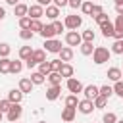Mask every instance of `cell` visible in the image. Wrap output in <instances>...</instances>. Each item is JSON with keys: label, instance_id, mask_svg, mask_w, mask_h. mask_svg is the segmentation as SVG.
Segmentation results:
<instances>
[{"label": "cell", "instance_id": "d6986e66", "mask_svg": "<svg viewBox=\"0 0 123 123\" xmlns=\"http://www.w3.org/2000/svg\"><path fill=\"white\" fill-rule=\"evenodd\" d=\"M27 13H29V6H27V4H23V2H19V4L13 8V15H17L19 19H21V17H25Z\"/></svg>", "mask_w": 123, "mask_h": 123}, {"label": "cell", "instance_id": "91938a15", "mask_svg": "<svg viewBox=\"0 0 123 123\" xmlns=\"http://www.w3.org/2000/svg\"><path fill=\"white\" fill-rule=\"evenodd\" d=\"M38 123H46V121H38Z\"/></svg>", "mask_w": 123, "mask_h": 123}, {"label": "cell", "instance_id": "f6af8a7d", "mask_svg": "<svg viewBox=\"0 0 123 123\" xmlns=\"http://www.w3.org/2000/svg\"><path fill=\"white\" fill-rule=\"evenodd\" d=\"M113 27H115V31H123V15H117V17H115Z\"/></svg>", "mask_w": 123, "mask_h": 123}, {"label": "cell", "instance_id": "7c38bea8", "mask_svg": "<svg viewBox=\"0 0 123 123\" xmlns=\"http://www.w3.org/2000/svg\"><path fill=\"white\" fill-rule=\"evenodd\" d=\"M58 56H60V60H62L63 63H69V62L73 60V48H71V46H63Z\"/></svg>", "mask_w": 123, "mask_h": 123}, {"label": "cell", "instance_id": "2e32d148", "mask_svg": "<svg viewBox=\"0 0 123 123\" xmlns=\"http://www.w3.org/2000/svg\"><path fill=\"white\" fill-rule=\"evenodd\" d=\"M33 86H35V85H33V81H31L29 77H23V79H19V86H17V88H19L23 94L31 92V90H33Z\"/></svg>", "mask_w": 123, "mask_h": 123}, {"label": "cell", "instance_id": "5bb4252c", "mask_svg": "<svg viewBox=\"0 0 123 123\" xmlns=\"http://www.w3.org/2000/svg\"><path fill=\"white\" fill-rule=\"evenodd\" d=\"M44 15H46L48 19L56 21V19L60 17V8H58V6H54V4H50L48 8H44Z\"/></svg>", "mask_w": 123, "mask_h": 123}, {"label": "cell", "instance_id": "bcb514c9", "mask_svg": "<svg viewBox=\"0 0 123 123\" xmlns=\"http://www.w3.org/2000/svg\"><path fill=\"white\" fill-rule=\"evenodd\" d=\"M100 13H104V8H102L100 4H94V8H92V15H90V17H96V15H100Z\"/></svg>", "mask_w": 123, "mask_h": 123}, {"label": "cell", "instance_id": "b9f144b4", "mask_svg": "<svg viewBox=\"0 0 123 123\" xmlns=\"http://www.w3.org/2000/svg\"><path fill=\"white\" fill-rule=\"evenodd\" d=\"M113 94H117L119 98H123V81L113 83Z\"/></svg>", "mask_w": 123, "mask_h": 123}, {"label": "cell", "instance_id": "836d02e7", "mask_svg": "<svg viewBox=\"0 0 123 123\" xmlns=\"http://www.w3.org/2000/svg\"><path fill=\"white\" fill-rule=\"evenodd\" d=\"M10 52H12V46L8 42H0V58H10Z\"/></svg>", "mask_w": 123, "mask_h": 123}, {"label": "cell", "instance_id": "30bf717a", "mask_svg": "<svg viewBox=\"0 0 123 123\" xmlns=\"http://www.w3.org/2000/svg\"><path fill=\"white\" fill-rule=\"evenodd\" d=\"M75 115H77V108H67L65 106L62 110V121H65V123H73Z\"/></svg>", "mask_w": 123, "mask_h": 123}, {"label": "cell", "instance_id": "681fc988", "mask_svg": "<svg viewBox=\"0 0 123 123\" xmlns=\"http://www.w3.org/2000/svg\"><path fill=\"white\" fill-rule=\"evenodd\" d=\"M35 65H37V62H35V60H33V58H29V60H27V62H25V67H29V69H33V67H35Z\"/></svg>", "mask_w": 123, "mask_h": 123}, {"label": "cell", "instance_id": "60d3db41", "mask_svg": "<svg viewBox=\"0 0 123 123\" xmlns=\"http://www.w3.org/2000/svg\"><path fill=\"white\" fill-rule=\"evenodd\" d=\"M10 108H12V102H10L8 98L0 100V111H2V113H8V111H10Z\"/></svg>", "mask_w": 123, "mask_h": 123}, {"label": "cell", "instance_id": "6da1fadb", "mask_svg": "<svg viewBox=\"0 0 123 123\" xmlns=\"http://www.w3.org/2000/svg\"><path fill=\"white\" fill-rule=\"evenodd\" d=\"M110 58H111V50L106 48V46H96L94 52H92V62L96 65H102V63L110 62Z\"/></svg>", "mask_w": 123, "mask_h": 123}, {"label": "cell", "instance_id": "db71d44e", "mask_svg": "<svg viewBox=\"0 0 123 123\" xmlns=\"http://www.w3.org/2000/svg\"><path fill=\"white\" fill-rule=\"evenodd\" d=\"M4 17H6V8H4V6H0V21H2Z\"/></svg>", "mask_w": 123, "mask_h": 123}, {"label": "cell", "instance_id": "d6a6232c", "mask_svg": "<svg viewBox=\"0 0 123 123\" xmlns=\"http://www.w3.org/2000/svg\"><path fill=\"white\" fill-rule=\"evenodd\" d=\"M119 119H117V115L113 113V111H106L104 113V117H102V123H117Z\"/></svg>", "mask_w": 123, "mask_h": 123}, {"label": "cell", "instance_id": "3957f363", "mask_svg": "<svg viewBox=\"0 0 123 123\" xmlns=\"http://www.w3.org/2000/svg\"><path fill=\"white\" fill-rule=\"evenodd\" d=\"M23 115V108H21V104H12V108H10V111L6 113V119L10 121V123H17V119Z\"/></svg>", "mask_w": 123, "mask_h": 123}, {"label": "cell", "instance_id": "8992f818", "mask_svg": "<svg viewBox=\"0 0 123 123\" xmlns=\"http://www.w3.org/2000/svg\"><path fill=\"white\" fill-rule=\"evenodd\" d=\"M65 86H67V90L71 92V94H79V92H83V83L79 81V79H75V77H71V79H67V83H65Z\"/></svg>", "mask_w": 123, "mask_h": 123}, {"label": "cell", "instance_id": "9a60e30c", "mask_svg": "<svg viewBox=\"0 0 123 123\" xmlns=\"http://www.w3.org/2000/svg\"><path fill=\"white\" fill-rule=\"evenodd\" d=\"M100 31H102V37H104V38H113L115 27H113V23H111V21H108V23H104V25L100 27Z\"/></svg>", "mask_w": 123, "mask_h": 123}, {"label": "cell", "instance_id": "ba28073f", "mask_svg": "<svg viewBox=\"0 0 123 123\" xmlns=\"http://www.w3.org/2000/svg\"><path fill=\"white\" fill-rule=\"evenodd\" d=\"M83 94H85L86 100H94L96 96H100V86H96V85H86V86L83 88Z\"/></svg>", "mask_w": 123, "mask_h": 123}, {"label": "cell", "instance_id": "ac0fdd59", "mask_svg": "<svg viewBox=\"0 0 123 123\" xmlns=\"http://www.w3.org/2000/svg\"><path fill=\"white\" fill-rule=\"evenodd\" d=\"M63 79H71L73 77V73H75V69H73V65L71 63H62V69L58 71Z\"/></svg>", "mask_w": 123, "mask_h": 123}, {"label": "cell", "instance_id": "f546056e", "mask_svg": "<svg viewBox=\"0 0 123 123\" xmlns=\"http://www.w3.org/2000/svg\"><path fill=\"white\" fill-rule=\"evenodd\" d=\"M65 106H67V108H77V106H79V98H77V94H69V96H65Z\"/></svg>", "mask_w": 123, "mask_h": 123}, {"label": "cell", "instance_id": "e575fe53", "mask_svg": "<svg viewBox=\"0 0 123 123\" xmlns=\"http://www.w3.org/2000/svg\"><path fill=\"white\" fill-rule=\"evenodd\" d=\"M42 27H44V23H42L40 19H33V21H31V31H33V33H38V35H40Z\"/></svg>", "mask_w": 123, "mask_h": 123}, {"label": "cell", "instance_id": "83f0119b", "mask_svg": "<svg viewBox=\"0 0 123 123\" xmlns=\"http://www.w3.org/2000/svg\"><path fill=\"white\" fill-rule=\"evenodd\" d=\"M10 67H12V60L10 58H0V73H10Z\"/></svg>", "mask_w": 123, "mask_h": 123}, {"label": "cell", "instance_id": "d590c367", "mask_svg": "<svg viewBox=\"0 0 123 123\" xmlns=\"http://www.w3.org/2000/svg\"><path fill=\"white\" fill-rule=\"evenodd\" d=\"M33 37H35V33L31 29H21L19 31V38H23V40H33Z\"/></svg>", "mask_w": 123, "mask_h": 123}, {"label": "cell", "instance_id": "52a82bcc", "mask_svg": "<svg viewBox=\"0 0 123 123\" xmlns=\"http://www.w3.org/2000/svg\"><path fill=\"white\" fill-rule=\"evenodd\" d=\"M77 110L83 113V115H88V113H92L96 108H94V102L92 100H79V106H77Z\"/></svg>", "mask_w": 123, "mask_h": 123}, {"label": "cell", "instance_id": "44dd1931", "mask_svg": "<svg viewBox=\"0 0 123 123\" xmlns=\"http://www.w3.org/2000/svg\"><path fill=\"white\" fill-rule=\"evenodd\" d=\"M35 62H37V65L38 63H42V62H46V50L44 48H37V50H33V56H31Z\"/></svg>", "mask_w": 123, "mask_h": 123}, {"label": "cell", "instance_id": "f1b7e54d", "mask_svg": "<svg viewBox=\"0 0 123 123\" xmlns=\"http://www.w3.org/2000/svg\"><path fill=\"white\" fill-rule=\"evenodd\" d=\"M92 8H94L92 0H85V2H83V6H81V12H83L85 15H92Z\"/></svg>", "mask_w": 123, "mask_h": 123}, {"label": "cell", "instance_id": "6f0895ef", "mask_svg": "<svg viewBox=\"0 0 123 123\" xmlns=\"http://www.w3.org/2000/svg\"><path fill=\"white\" fill-rule=\"evenodd\" d=\"M113 2H115V4H123V0H113Z\"/></svg>", "mask_w": 123, "mask_h": 123}, {"label": "cell", "instance_id": "cb8c5ba5", "mask_svg": "<svg viewBox=\"0 0 123 123\" xmlns=\"http://www.w3.org/2000/svg\"><path fill=\"white\" fill-rule=\"evenodd\" d=\"M31 56H33V48H31V46H21V48H19V60L27 62Z\"/></svg>", "mask_w": 123, "mask_h": 123}, {"label": "cell", "instance_id": "680465c9", "mask_svg": "<svg viewBox=\"0 0 123 123\" xmlns=\"http://www.w3.org/2000/svg\"><path fill=\"white\" fill-rule=\"evenodd\" d=\"M117 123H123V119H119V121H117Z\"/></svg>", "mask_w": 123, "mask_h": 123}, {"label": "cell", "instance_id": "f5cc1de1", "mask_svg": "<svg viewBox=\"0 0 123 123\" xmlns=\"http://www.w3.org/2000/svg\"><path fill=\"white\" fill-rule=\"evenodd\" d=\"M113 38H115V40H121V38H123V31H115V33H113Z\"/></svg>", "mask_w": 123, "mask_h": 123}, {"label": "cell", "instance_id": "7bdbcfd3", "mask_svg": "<svg viewBox=\"0 0 123 123\" xmlns=\"http://www.w3.org/2000/svg\"><path fill=\"white\" fill-rule=\"evenodd\" d=\"M52 25H54V31H56V35H62V31L65 29V25L60 21V19H56V21H52Z\"/></svg>", "mask_w": 123, "mask_h": 123}, {"label": "cell", "instance_id": "e0dca14e", "mask_svg": "<svg viewBox=\"0 0 123 123\" xmlns=\"http://www.w3.org/2000/svg\"><path fill=\"white\" fill-rule=\"evenodd\" d=\"M106 77H108L110 81L117 83V81H121L123 73H121V69H119V67H110V69H108V73H106Z\"/></svg>", "mask_w": 123, "mask_h": 123}, {"label": "cell", "instance_id": "ee69618b", "mask_svg": "<svg viewBox=\"0 0 123 123\" xmlns=\"http://www.w3.org/2000/svg\"><path fill=\"white\" fill-rule=\"evenodd\" d=\"M62 63H63V62H62L60 58L50 60V67H52V71H60V69H62Z\"/></svg>", "mask_w": 123, "mask_h": 123}, {"label": "cell", "instance_id": "9c48e42d", "mask_svg": "<svg viewBox=\"0 0 123 123\" xmlns=\"http://www.w3.org/2000/svg\"><path fill=\"white\" fill-rule=\"evenodd\" d=\"M31 19H40L42 15H44V8L40 6V4H31L29 6V13H27Z\"/></svg>", "mask_w": 123, "mask_h": 123}, {"label": "cell", "instance_id": "4dcf8cb0", "mask_svg": "<svg viewBox=\"0 0 123 123\" xmlns=\"http://www.w3.org/2000/svg\"><path fill=\"white\" fill-rule=\"evenodd\" d=\"M92 102H94V108H96V110H102V108H106V104H108V98L100 94V96H96Z\"/></svg>", "mask_w": 123, "mask_h": 123}, {"label": "cell", "instance_id": "94428289", "mask_svg": "<svg viewBox=\"0 0 123 123\" xmlns=\"http://www.w3.org/2000/svg\"><path fill=\"white\" fill-rule=\"evenodd\" d=\"M121 73H123V69H121Z\"/></svg>", "mask_w": 123, "mask_h": 123}, {"label": "cell", "instance_id": "816d5d0a", "mask_svg": "<svg viewBox=\"0 0 123 123\" xmlns=\"http://www.w3.org/2000/svg\"><path fill=\"white\" fill-rule=\"evenodd\" d=\"M115 13L117 15H123V4H115Z\"/></svg>", "mask_w": 123, "mask_h": 123}, {"label": "cell", "instance_id": "c3c4849f", "mask_svg": "<svg viewBox=\"0 0 123 123\" xmlns=\"http://www.w3.org/2000/svg\"><path fill=\"white\" fill-rule=\"evenodd\" d=\"M83 2H85V0H69V8L77 10V8H81V6H83Z\"/></svg>", "mask_w": 123, "mask_h": 123}, {"label": "cell", "instance_id": "5b68a950", "mask_svg": "<svg viewBox=\"0 0 123 123\" xmlns=\"http://www.w3.org/2000/svg\"><path fill=\"white\" fill-rule=\"evenodd\" d=\"M62 48H63V46H62V40H58V38H48V40H44V50L50 52V54H60Z\"/></svg>", "mask_w": 123, "mask_h": 123}, {"label": "cell", "instance_id": "277c9868", "mask_svg": "<svg viewBox=\"0 0 123 123\" xmlns=\"http://www.w3.org/2000/svg\"><path fill=\"white\" fill-rule=\"evenodd\" d=\"M65 42H67V46H81L83 44V37L77 31H67L65 33Z\"/></svg>", "mask_w": 123, "mask_h": 123}, {"label": "cell", "instance_id": "8fae6325", "mask_svg": "<svg viewBox=\"0 0 123 123\" xmlns=\"http://www.w3.org/2000/svg\"><path fill=\"white\" fill-rule=\"evenodd\" d=\"M23 96H25V94H23V92H21L19 88H12V90L8 92V96H6V98H8V100H10L12 104H21Z\"/></svg>", "mask_w": 123, "mask_h": 123}, {"label": "cell", "instance_id": "1f68e13d", "mask_svg": "<svg viewBox=\"0 0 123 123\" xmlns=\"http://www.w3.org/2000/svg\"><path fill=\"white\" fill-rule=\"evenodd\" d=\"M38 71L44 75V77H48L50 73H52V67H50V62H42V63H38Z\"/></svg>", "mask_w": 123, "mask_h": 123}, {"label": "cell", "instance_id": "4316f807", "mask_svg": "<svg viewBox=\"0 0 123 123\" xmlns=\"http://www.w3.org/2000/svg\"><path fill=\"white\" fill-rule=\"evenodd\" d=\"M29 79H31V81H33V85H42V83H44V81H46V77H44V75H42V73H40V71H33V73H31V77H29Z\"/></svg>", "mask_w": 123, "mask_h": 123}, {"label": "cell", "instance_id": "603a6c76", "mask_svg": "<svg viewBox=\"0 0 123 123\" xmlns=\"http://www.w3.org/2000/svg\"><path fill=\"white\" fill-rule=\"evenodd\" d=\"M23 60H12V67H10V73H13V75H17V73H21L23 71Z\"/></svg>", "mask_w": 123, "mask_h": 123}, {"label": "cell", "instance_id": "11a10c76", "mask_svg": "<svg viewBox=\"0 0 123 123\" xmlns=\"http://www.w3.org/2000/svg\"><path fill=\"white\" fill-rule=\"evenodd\" d=\"M6 4H8V6H13V8H15V6L19 4V0H6Z\"/></svg>", "mask_w": 123, "mask_h": 123}, {"label": "cell", "instance_id": "9f6ffc18", "mask_svg": "<svg viewBox=\"0 0 123 123\" xmlns=\"http://www.w3.org/2000/svg\"><path fill=\"white\" fill-rule=\"evenodd\" d=\"M4 115H6V113H2V111H0V121H2V119H4Z\"/></svg>", "mask_w": 123, "mask_h": 123}, {"label": "cell", "instance_id": "6125c7cd", "mask_svg": "<svg viewBox=\"0 0 123 123\" xmlns=\"http://www.w3.org/2000/svg\"><path fill=\"white\" fill-rule=\"evenodd\" d=\"M100 123H102V121H100Z\"/></svg>", "mask_w": 123, "mask_h": 123}, {"label": "cell", "instance_id": "7a4b0ae2", "mask_svg": "<svg viewBox=\"0 0 123 123\" xmlns=\"http://www.w3.org/2000/svg\"><path fill=\"white\" fill-rule=\"evenodd\" d=\"M63 25H65V29H69V31H77V29L83 25V17L77 15V13H69V15H65Z\"/></svg>", "mask_w": 123, "mask_h": 123}, {"label": "cell", "instance_id": "f907efd6", "mask_svg": "<svg viewBox=\"0 0 123 123\" xmlns=\"http://www.w3.org/2000/svg\"><path fill=\"white\" fill-rule=\"evenodd\" d=\"M37 4H40L42 8H48V6L52 4V0H37Z\"/></svg>", "mask_w": 123, "mask_h": 123}, {"label": "cell", "instance_id": "8d00e7d4", "mask_svg": "<svg viewBox=\"0 0 123 123\" xmlns=\"http://www.w3.org/2000/svg\"><path fill=\"white\" fill-rule=\"evenodd\" d=\"M100 94L106 96V98H110V96L113 94V86H111V85H102V86H100Z\"/></svg>", "mask_w": 123, "mask_h": 123}, {"label": "cell", "instance_id": "7dc6e473", "mask_svg": "<svg viewBox=\"0 0 123 123\" xmlns=\"http://www.w3.org/2000/svg\"><path fill=\"white\" fill-rule=\"evenodd\" d=\"M52 4H54V6H58V8L62 10V8L69 6V0H52Z\"/></svg>", "mask_w": 123, "mask_h": 123}, {"label": "cell", "instance_id": "d4e9b609", "mask_svg": "<svg viewBox=\"0 0 123 123\" xmlns=\"http://www.w3.org/2000/svg\"><path fill=\"white\" fill-rule=\"evenodd\" d=\"M81 37H83V42H94V38H96V33H94L92 29H85V31L81 33Z\"/></svg>", "mask_w": 123, "mask_h": 123}, {"label": "cell", "instance_id": "ffe728a7", "mask_svg": "<svg viewBox=\"0 0 123 123\" xmlns=\"http://www.w3.org/2000/svg\"><path fill=\"white\" fill-rule=\"evenodd\" d=\"M40 37H42L44 40H48V38H54V37H56L54 25H52V23H50V25H44V27H42V31H40Z\"/></svg>", "mask_w": 123, "mask_h": 123}, {"label": "cell", "instance_id": "4fadbf2b", "mask_svg": "<svg viewBox=\"0 0 123 123\" xmlns=\"http://www.w3.org/2000/svg\"><path fill=\"white\" fill-rule=\"evenodd\" d=\"M60 94H62V85H60V86H48V88H46V100H50V102L58 100Z\"/></svg>", "mask_w": 123, "mask_h": 123}, {"label": "cell", "instance_id": "f35d334b", "mask_svg": "<svg viewBox=\"0 0 123 123\" xmlns=\"http://www.w3.org/2000/svg\"><path fill=\"white\" fill-rule=\"evenodd\" d=\"M94 21L98 23V27H102L104 23H108V21H110V17H108V13L104 12V13H100V15H96V17H94Z\"/></svg>", "mask_w": 123, "mask_h": 123}, {"label": "cell", "instance_id": "74e56055", "mask_svg": "<svg viewBox=\"0 0 123 123\" xmlns=\"http://www.w3.org/2000/svg\"><path fill=\"white\" fill-rule=\"evenodd\" d=\"M110 50H111V54H123V38L121 40H115Z\"/></svg>", "mask_w": 123, "mask_h": 123}, {"label": "cell", "instance_id": "7402d4cb", "mask_svg": "<svg viewBox=\"0 0 123 123\" xmlns=\"http://www.w3.org/2000/svg\"><path fill=\"white\" fill-rule=\"evenodd\" d=\"M46 79H48L50 86H60V85H62V79H63V77H62V75H60L58 71H52V73H50V75H48Z\"/></svg>", "mask_w": 123, "mask_h": 123}, {"label": "cell", "instance_id": "ab89813d", "mask_svg": "<svg viewBox=\"0 0 123 123\" xmlns=\"http://www.w3.org/2000/svg\"><path fill=\"white\" fill-rule=\"evenodd\" d=\"M31 21H33V19H31L29 15L21 17V19H19V29H31Z\"/></svg>", "mask_w": 123, "mask_h": 123}, {"label": "cell", "instance_id": "484cf974", "mask_svg": "<svg viewBox=\"0 0 123 123\" xmlns=\"http://www.w3.org/2000/svg\"><path fill=\"white\" fill-rule=\"evenodd\" d=\"M79 48H81V54L83 56H92V52H94L96 46H92V42H83Z\"/></svg>", "mask_w": 123, "mask_h": 123}]
</instances>
